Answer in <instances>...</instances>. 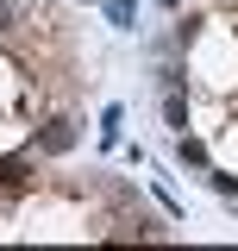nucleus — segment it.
<instances>
[{"mask_svg": "<svg viewBox=\"0 0 238 251\" xmlns=\"http://www.w3.org/2000/svg\"><path fill=\"white\" fill-rule=\"evenodd\" d=\"M69 145H75V126H69V120H50L44 132H38V151H44V157H63Z\"/></svg>", "mask_w": 238, "mask_h": 251, "instance_id": "1", "label": "nucleus"}, {"mask_svg": "<svg viewBox=\"0 0 238 251\" xmlns=\"http://www.w3.org/2000/svg\"><path fill=\"white\" fill-rule=\"evenodd\" d=\"M31 182V170H25V157H0V188L13 195V188H25Z\"/></svg>", "mask_w": 238, "mask_h": 251, "instance_id": "2", "label": "nucleus"}, {"mask_svg": "<svg viewBox=\"0 0 238 251\" xmlns=\"http://www.w3.org/2000/svg\"><path fill=\"white\" fill-rule=\"evenodd\" d=\"M176 157H182V163H194V170H201V163H207V145H201V138H188V132H182V145H176Z\"/></svg>", "mask_w": 238, "mask_h": 251, "instance_id": "3", "label": "nucleus"}, {"mask_svg": "<svg viewBox=\"0 0 238 251\" xmlns=\"http://www.w3.org/2000/svg\"><path fill=\"white\" fill-rule=\"evenodd\" d=\"M163 113H169V126H176V132H188V100H182L176 88H169V100H163Z\"/></svg>", "mask_w": 238, "mask_h": 251, "instance_id": "4", "label": "nucleus"}, {"mask_svg": "<svg viewBox=\"0 0 238 251\" xmlns=\"http://www.w3.org/2000/svg\"><path fill=\"white\" fill-rule=\"evenodd\" d=\"M132 6L138 0H113V25H132Z\"/></svg>", "mask_w": 238, "mask_h": 251, "instance_id": "5", "label": "nucleus"}, {"mask_svg": "<svg viewBox=\"0 0 238 251\" xmlns=\"http://www.w3.org/2000/svg\"><path fill=\"white\" fill-rule=\"evenodd\" d=\"M6 25H13V0H0V31H6Z\"/></svg>", "mask_w": 238, "mask_h": 251, "instance_id": "6", "label": "nucleus"}]
</instances>
